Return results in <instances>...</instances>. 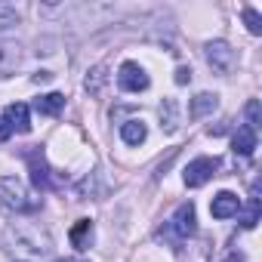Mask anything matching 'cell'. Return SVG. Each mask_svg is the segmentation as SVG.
<instances>
[{
  "label": "cell",
  "instance_id": "obj_1",
  "mask_svg": "<svg viewBox=\"0 0 262 262\" xmlns=\"http://www.w3.org/2000/svg\"><path fill=\"white\" fill-rule=\"evenodd\" d=\"M0 204H4L7 210H16V213H28V210L37 207L28 198V188L16 176H0Z\"/></svg>",
  "mask_w": 262,
  "mask_h": 262
},
{
  "label": "cell",
  "instance_id": "obj_2",
  "mask_svg": "<svg viewBox=\"0 0 262 262\" xmlns=\"http://www.w3.org/2000/svg\"><path fill=\"white\" fill-rule=\"evenodd\" d=\"M204 53H207V62H210V68H213L216 74H231L237 56H234V50H231L225 40H210V43L204 47Z\"/></svg>",
  "mask_w": 262,
  "mask_h": 262
},
{
  "label": "cell",
  "instance_id": "obj_3",
  "mask_svg": "<svg viewBox=\"0 0 262 262\" xmlns=\"http://www.w3.org/2000/svg\"><path fill=\"white\" fill-rule=\"evenodd\" d=\"M216 170H219V161H216V158H194V161L185 167L182 179H185L188 188H201L204 182H210V179L216 176Z\"/></svg>",
  "mask_w": 262,
  "mask_h": 262
},
{
  "label": "cell",
  "instance_id": "obj_4",
  "mask_svg": "<svg viewBox=\"0 0 262 262\" xmlns=\"http://www.w3.org/2000/svg\"><path fill=\"white\" fill-rule=\"evenodd\" d=\"M148 74H145V68L142 65H136V62H123L120 65V71H117V86L120 90H126V93H142V90H148Z\"/></svg>",
  "mask_w": 262,
  "mask_h": 262
},
{
  "label": "cell",
  "instance_id": "obj_5",
  "mask_svg": "<svg viewBox=\"0 0 262 262\" xmlns=\"http://www.w3.org/2000/svg\"><path fill=\"white\" fill-rule=\"evenodd\" d=\"M170 228H173V234L176 237H191L194 231H198V213H194V204L188 201V204H182L176 213H173V219H170Z\"/></svg>",
  "mask_w": 262,
  "mask_h": 262
},
{
  "label": "cell",
  "instance_id": "obj_6",
  "mask_svg": "<svg viewBox=\"0 0 262 262\" xmlns=\"http://www.w3.org/2000/svg\"><path fill=\"white\" fill-rule=\"evenodd\" d=\"M4 123L10 126V133H31V117L25 102H13L4 108Z\"/></svg>",
  "mask_w": 262,
  "mask_h": 262
},
{
  "label": "cell",
  "instance_id": "obj_7",
  "mask_svg": "<svg viewBox=\"0 0 262 262\" xmlns=\"http://www.w3.org/2000/svg\"><path fill=\"white\" fill-rule=\"evenodd\" d=\"M237 210H241V198L234 191H219L210 204L213 219H231V216H237Z\"/></svg>",
  "mask_w": 262,
  "mask_h": 262
},
{
  "label": "cell",
  "instance_id": "obj_8",
  "mask_svg": "<svg viewBox=\"0 0 262 262\" xmlns=\"http://www.w3.org/2000/svg\"><path fill=\"white\" fill-rule=\"evenodd\" d=\"M22 65V47L16 40H0V77L13 74Z\"/></svg>",
  "mask_w": 262,
  "mask_h": 262
},
{
  "label": "cell",
  "instance_id": "obj_9",
  "mask_svg": "<svg viewBox=\"0 0 262 262\" xmlns=\"http://www.w3.org/2000/svg\"><path fill=\"white\" fill-rule=\"evenodd\" d=\"M93 237H96V228H93V219H77L74 228L68 231V241L74 250H90L93 247Z\"/></svg>",
  "mask_w": 262,
  "mask_h": 262
},
{
  "label": "cell",
  "instance_id": "obj_10",
  "mask_svg": "<svg viewBox=\"0 0 262 262\" xmlns=\"http://www.w3.org/2000/svg\"><path fill=\"white\" fill-rule=\"evenodd\" d=\"M62 108H65V96L62 93H47V96L34 99V111L43 114V117H56V114H62Z\"/></svg>",
  "mask_w": 262,
  "mask_h": 262
},
{
  "label": "cell",
  "instance_id": "obj_11",
  "mask_svg": "<svg viewBox=\"0 0 262 262\" xmlns=\"http://www.w3.org/2000/svg\"><path fill=\"white\" fill-rule=\"evenodd\" d=\"M219 108V96L216 93H198L194 99H191V105H188V114L191 117H207V114H213Z\"/></svg>",
  "mask_w": 262,
  "mask_h": 262
},
{
  "label": "cell",
  "instance_id": "obj_12",
  "mask_svg": "<svg viewBox=\"0 0 262 262\" xmlns=\"http://www.w3.org/2000/svg\"><path fill=\"white\" fill-rule=\"evenodd\" d=\"M120 139L126 145H142L148 139V126L142 120H126V123H120Z\"/></svg>",
  "mask_w": 262,
  "mask_h": 262
},
{
  "label": "cell",
  "instance_id": "obj_13",
  "mask_svg": "<svg viewBox=\"0 0 262 262\" xmlns=\"http://www.w3.org/2000/svg\"><path fill=\"white\" fill-rule=\"evenodd\" d=\"M231 148H234V155L250 158L253 148H256V133H253L250 126H237V133L231 136Z\"/></svg>",
  "mask_w": 262,
  "mask_h": 262
},
{
  "label": "cell",
  "instance_id": "obj_14",
  "mask_svg": "<svg viewBox=\"0 0 262 262\" xmlns=\"http://www.w3.org/2000/svg\"><path fill=\"white\" fill-rule=\"evenodd\" d=\"M28 164H31V179H34V185L47 191L53 182H50V167L43 164V155H40V161H37V155H31V158H28Z\"/></svg>",
  "mask_w": 262,
  "mask_h": 262
},
{
  "label": "cell",
  "instance_id": "obj_15",
  "mask_svg": "<svg viewBox=\"0 0 262 262\" xmlns=\"http://www.w3.org/2000/svg\"><path fill=\"white\" fill-rule=\"evenodd\" d=\"M256 194H259V188L253 185V198L247 201V207H241V210H237V213H241V225H244V228H253V225L259 222V198H256Z\"/></svg>",
  "mask_w": 262,
  "mask_h": 262
},
{
  "label": "cell",
  "instance_id": "obj_16",
  "mask_svg": "<svg viewBox=\"0 0 262 262\" xmlns=\"http://www.w3.org/2000/svg\"><path fill=\"white\" fill-rule=\"evenodd\" d=\"M161 120L167 123V133H173V129L179 126V117H176V102H173V99H164V105H161Z\"/></svg>",
  "mask_w": 262,
  "mask_h": 262
},
{
  "label": "cell",
  "instance_id": "obj_17",
  "mask_svg": "<svg viewBox=\"0 0 262 262\" xmlns=\"http://www.w3.org/2000/svg\"><path fill=\"white\" fill-rule=\"evenodd\" d=\"M244 114H247V126L256 133L259 123H262V108H259V99H250V102L244 105Z\"/></svg>",
  "mask_w": 262,
  "mask_h": 262
},
{
  "label": "cell",
  "instance_id": "obj_18",
  "mask_svg": "<svg viewBox=\"0 0 262 262\" xmlns=\"http://www.w3.org/2000/svg\"><path fill=\"white\" fill-rule=\"evenodd\" d=\"M13 25H19V13H16V7L0 4V31H7V28H13Z\"/></svg>",
  "mask_w": 262,
  "mask_h": 262
},
{
  "label": "cell",
  "instance_id": "obj_19",
  "mask_svg": "<svg viewBox=\"0 0 262 262\" xmlns=\"http://www.w3.org/2000/svg\"><path fill=\"white\" fill-rule=\"evenodd\" d=\"M244 22H247V31L250 34H262V16L256 13V10H244Z\"/></svg>",
  "mask_w": 262,
  "mask_h": 262
},
{
  "label": "cell",
  "instance_id": "obj_20",
  "mask_svg": "<svg viewBox=\"0 0 262 262\" xmlns=\"http://www.w3.org/2000/svg\"><path fill=\"white\" fill-rule=\"evenodd\" d=\"M102 83H105V68H93V74L86 77V90L90 93H99Z\"/></svg>",
  "mask_w": 262,
  "mask_h": 262
},
{
  "label": "cell",
  "instance_id": "obj_21",
  "mask_svg": "<svg viewBox=\"0 0 262 262\" xmlns=\"http://www.w3.org/2000/svg\"><path fill=\"white\" fill-rule=\"evenodd\" d=\"M188 80H191V68H185V65H179V68H176V83H179V86H185Z\"/></svg>",
  "mask_w": 262,
  "mask_h": 262
},
{
  "label": "cell",
  "instance_id": "obj_22",
  "mask_svg": "<svg viewBox=\"0 0 262 262\" xmlns=\"http://www.w3.org/2000/svg\"><path fill=\"white\" fill-rule=\"evenodd\" d=\"M10 136H13V133H10V126L4 123V117H0V142H7Z\"/></svg>",
  "mask_w": 262,
  "mask_h": 262
},
{
  "label": "cell",
  "instance_id": "obj_23",
  "mask_svg": "<svg viewBox=\"0 0 262 262\" xmlns=\"http://www.w3.org/2000/svg\"><path fill=\"white\" fill-rule=\"evenodd\" d=\"M50 77H53V74H50V71H40V74H34V83H47V80H50Z\"/></svg>",
  "mask_w": 262,
  "mask_h": 262
},
{
  "label": "cell",
  "instance_id": "obj_24",
  "mask_svg": "<svg viewBox=\"0 0 262 262\" xmlns=\"http://www.w3.org/2000/svg\"><path fill=\"white\" fill-rule=\"evenodd\" d=\"M228 262H244V256H241V253H231V256H228Z\"/></svg>",
  "mask_w": 262,
  "mask_h": 262
},
{
  "label": "cell",
  "instance_id": "obj_25",
  "mask_svg": "<svg viewBox=\"0 0 262 262\" xmlns=\"http://www.w3.org/2000/svg\"><path fill=\"white\" fill-rule=\"evenodd\" d=\"M59 262H65V259H59Z\"/></svg>",
  "mask_w": 262,
  "mask_h": 262
}]
</instances>
